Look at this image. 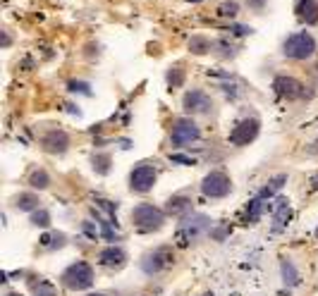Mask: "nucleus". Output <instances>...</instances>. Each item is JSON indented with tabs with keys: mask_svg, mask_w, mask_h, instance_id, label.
Here are the masks:
<instances>
[{
	"mask_svg": "<svg viewBox=\"0 0 318 296\" xmlns=\"http://www.w3.org/2000/svg\"><path fill=\"white\" fill-rule=\"evenodd\" d=\"M43 203L41 199L36 196L34 191H22V193H14L12 196V208L14 210H20V213H34V210H39Z\"/></svg>",
	"mask_w": 318,
	"mask_h": 296,
	"instance_id": "17",
	"label": "nucleus"
},
{
	"mask_svg": "<svg viewBox=\"0 0 318 296\" xmlns=\"http://www.w3.org/2000/svg\"><path fill=\"white\" fill-rule=\"evenodd\" d=\"M280 53H283L285 60L304 62V60H311L318 53V43L313 38V34H309V31H294V34H290L283 41Z\"/></svg>",
	"mask_w": 318,
	"mask_h": 296,
	"instance_id": "2",
	"label": "nucleus"
},
{
	"mask_svg": "<svg viewBox=\"0 0 318 296\" xmlns=\"http://www.w3.org/2000/svg\"><path fill=\"white\" fill-rule=\"evenodd\" d=\"M86 296H108V294H103V291H91V294H86Z\"/></svg>",
	"mask_w": 318,
	"mask_h": 296,
	"instance_id": "35",
	"label": "nucleus"
},
{
	"mask_svg": "<svg viewBox=\"0 0 318 296\" xmlns=\"http://www.w3.org/2000/svg\"><path fill=\"white\" fill-rule=\"evenodd\" d=\"M182 110L187 112L189 117H194V115H213L215 103L203 89H189L182 96Z\"/></svg>",
	"mask_w": 318,
	"mask_h": 296,
	"instance_id": "10",
	"label": "nucleus"
},
{
	"mask_svg": "<svg viewBox=\"0 0 318 296\" xmlns=\"http://www.w3.org/2000/svg\"><path fill=\"white\" fill-rule=\"evenodd\" d=\"M93 280H96V272H93V265L86 261H74L69 263L67 268L63 270L60 275V284L69 291H86L93 287Z\"/></svg>",
	"mask_w": 318,
	"mask_h": 296,
	"instance_id": "4",
	"label": "nucleus"
},
{
	"mask_svg": "<svg viewBox=\"0 0 318 296\" xmlns=\"http://www.w3.org/2000/svg\"><path fill=\"white\" fill-rule=\"evenodd\" d=\"M170 160H173V163H177V165H194V163H196V160L189 158V155H177V153H175V155H170Z\"/></svg>",
	"mask_w": 318,
	"mask_h": 296,
	"instance_id": "33",
	"label": "nucleus"
},
{
	"mask_svg": "<svg viewBox=\"0 0 318 296\" xmlns=\"http://www.w3.org/2000/svg\"><path fill=\"white\" fill-rule=\"evenodd\" d=\"M129 220L137 232L153 234V232H160V229L165 227L167 213H165V208H158V206H153V203H139V206L132 208Z\"/></svg>",
	"mask_w": 318,
	"mask_h": 296,
	"instance_id": "1",
	"label": "nucleus"
},
{
	"mask_svg": "<svg viewBox=\"0 0 318 296\" xmlns=\"http://www.w3.org/2000/svg\"><path fill=\"white\" fill-rule=\"evenodd\" d=\"M91 167H93V172H96V174L105 177V174L110 172V167H113V158H110V153L96 151V153H93V155H91Z\"/></svg>",
	"mask_w": 318,
	"mask_h": 296,
	"instance_id": "25",
	"label": "nucleus"
},
{
	"mask_svg": "<svg viewBox=\"0 0 318 296\" xmlns=\"http://www.w3.org/2000/svg\"><path fill=\"white\" fill-rule=\"evenodd\" d=\"M187 3H203V0H187Z\"/></svg>",
	"mask_w": 318,
	"mask_h": 296,
	"instance_id": "38",
	"label": "nucleus"
},
{
	"mask_svg": "<svg viewBox=\"0 0 318 296\" xmlns=\"http://www.w3.org/2000/svg\"><path fill=\"white\" fill-rule=\"evenodd\" d=\"M39 144L48 155H65L69 148V134L65 129H46Z\"/></svg>",
	"mask_w": 318,
	"mask_h": 296,
	"instance_id": "13",
	"label": "nucleus"
},
{
	"mask_svg": "<svg viewBox=\"0 0 318 296\" xmlns=\"http://www.w3.org/2000/svg\"><path fill=\"white\" fill-rule=\"evenodd\" d=\"M228 31L232 36H249V34H254V29L247 27V24H230Z\"/></svg>",
	"mask_w": 318,
	"mask_h": 296,
	"instance_id": "31",
	"label": "nucleus"
},
{
	"mask_svg": "<svg viewBox=\"0 0 318 296\" xmlns=\"http://www.w3.org/2000/svg\"><path fill=\"white\" fill-rule=\"evenodd\" d=\"M201 296H215V294H213V291H203V294H201Z\"/></svg>",
	"mask_w": 318,
	"mask_h": 296,
	"instance_id": "37",
	"label": "nucleus"
},
{
	"mask_svg": "<svg viewBox=\"0 0 318 296\" xmlns=\"http://www.w3.org/2000/svg\"><path fill=\"white\" fill-rule=\"evenodd\" d=\"M285 184H287V174H285V172L273 174V177H270L268 182L263 184V189L258 191V196H261V199H266V201H270L273 196H277V193L283 191Z\"/></svg>",
	"mask_w": 318,
	"mask_h": 296,
	"instance_id": "20",
	"label": "nucleus"
},
{
	"mask_svg": "<svg viewBox=\"0 0 318 296\" xmlns=\"http://www.w3.org/2000/svg\"><path fill=\"white\" fill-rule=\"evenodd\" d=\"M5 296H22V294H20V291H7Z\"/></svg>",
	"mask_w": 318,
	"mask_h": 296,
	"instance_id": "36",
	"label": "nucleus"
},
{
	"mask_svg": "<svg viewBox=\"0 0 318 296\" xmlns=\"http://www.w3.org/2000/svg\"><path fill=\"white\" fill-rule=\"evenodd\" d=\"M247 7H249L251 12L261 14L266 7H268V0H247Z\"/></svg>",
	"mask_w": 318,
	"mask_h": 296,
	"instance_id": "32",
	"label": "nucleus"
},
{
	"mask_svg": "<svg viewBox=\"0 0 318 296\" xmlns=\"http://www.w3.org/2000/svg\"><path fill=\"white\" fill-rule=\"evenodd\" d=\"M67 91L72 93V96H91V84L89 82H82V79H72V82L67 84Z\"/></svg>",
	"mask_w": 318,
	"mask_h": 296,
	"instance_id": "29",
	"label": "nucleus"
},
{
	"mask_svg": "<svg viewBox=\"0 0 318 296\" xmlns=\"http://www.w3.org/2000/svg\"><path fill=\"white\" fill-rule=\"evenodd\" d=\"M196 141H201V127L196 124V120L189 117V115L173 120V124H170V146L173 148L187 151Z\"/></svg>",
	"mask_w": 318,
	"mask_h": 296,
	"instance_id": "5",
	"label": "nucleus"
},
{
	"mask_svg": "<svg viewBox=\"0 0 318 296\" xmlns=\"http://www.w3.org/2000/svg\"><path fill=\"white\" fill-rule=\"evenodd\" d=\"M192 208H194V201H192V196H189L187 191L173 193V196L165 201L167 218H177V220H182V218H187V215L194 213Z\"/></svg>",
	"mask_w": 318,
	"mask_h": 296,
	"instance_id": "14",
	"label": "nucleus"
},
{
	"mask_svg": "<svg viewBox=\"0 0 318 296\" xmlns=\"http://www.w3.org/2000/svg\"><path fill=\"white\" fill-rule=\"evenodd\" d=\"M280 280H283V284L290 287V289H294V287L302 284V272H299V268L294 265L292 258H283V261H280Z\"/></svg>",
	"mask_w": 318,
	"mask_h": 296,
	"instance_id": "18",
	"label": "nucleus"
},
{
	"mask_svg": "<svg viewBox=\"0 0 318 296\" xmlns=\"http://www.w3.org/2000/svg\"><path fill=\"white\" fill-rule=\"evenodd\" d=\"M201 193L206 199H228L232 193V179L222 170H211L206 177L201 179Z\"/></svg>",
	"mask_w": 318,
	"mask_h": 296,
	"instance_id": "9",
	"label": "nucleus"
},
{
	"mask_svg": "<svg viewBox=\"0 0 318 296\" xmlns=\"http://www.w3.org/2000/svg\"><path fill=\"white\" fill-rule=\"evenodd\" d=\"M237 46L235 43H230L228 38H218L213 41V50H211V55H215L218 60H235L237 57Z\"/></svg>",
	"mask_w": 318,
	"mask_h": 296,
	"instance_id": "22",
	"label": "nucleus"
},
{
	"mask_svg": "<svg viewBox=\"0 0 318 296\" xmlns=\"http://www.w3.org/2000/svg\"><path fill=\"white\" fill-rule=\"evenodd\" d=\"M242 5H239V0H222L220 5H218V17H225V19H235L237 14H239Z\"/></svg>",
	"mask_w": 318,
	"mask_h": 296,
	"instance_id": "26",
	"label": "nucleus"
},
{
	"mask_svg": "<svg viewBox=\"0 0 318 296\" xmlns=\"http://www.w3.org/2000/svg\"><path fill=\"white\" fill-rule=\"evenodd\" d=\"M127 261H129V258H127V251H125V246H120V244H110V246L101 248L96 255V263L103 270H108V272L122 270L127 265Z\"/></svg>",
	"mask_w": 318,
	"mask_h": 296,
	"instance_id": "11",
	"label": "nucleus"
},
{
	"mask_svg": "<svg viewBox=\"0 0 318 296\" xmlns=\"http://www.w3.org/2000/svg\"><path fill=\"white\" fill-rule=\"evenodd\" d=\"M31 296H58L55 287L50 282H46V280H39V284H34V291H31Z\"/></svg>",
	"mask_w": 318,
	"mask_h": 296,
	"instance_id": "30",
	"label": "nucleus"
},
{
	"mask_svg": "<svg viewBox=\"0 0 318 296\" xmlns=\"http://www.w3.org/2000/svg\"><path fill=\"white\" fill-rule=\"evenodd\" d=\"M165 82L170 89H180L182 84H184V69L180 67V65H175V67H170L165 72Z\"/></svg>",
	"mask_w": 318,
	"mask_h": 296,
	"instance_id": "28",
	"label": "nucleus"
},
{
	"mask_svg": "<svg viewBox=\"0 0 318 296\" xmlns=\"http://www.w3.org/2000/svg\"><path fill=\"white\" fill-rule=\"evenodd\" d=\"M27 184L34 189V191H46L53 186V177L48 174L46 167H31V172L27 174Z\"/></svg>",
	"mask_w": 318,
	"mask_h": 296,
	"instance_id": "19",
	"label": "nucleus"
},
{
	"mask_svg": "<svg viewBox=\"0 0 318 296\" xmlns=\"http://www.w3.org/2000/svg\"><path fill=\"white\" fill-rule=\"evenodd\" d=\"M158 182V165L153 160H139L137 165L129 170V177H127V184H129L132 193H139L144 196L156 186Z\"/></svg>",
	"mask_w": 318,
	"mask_h": 296,
	"instance_id": "7",
	"label": "nucleus"
},
{
	"mask_svg": "<svg viewBox=\"0 0 318 296\" xmlns=\"http://www.w3.org/2000/svg\"><path fill=\"white\" fill-rule=\"evenodd\" d=\"M316 236H318V232H316Z\"/></svg>",
	"mask_w": 318,
	"mask_h": 296,
	"instance_id": "39",
	"label": "nucleus"
},
{
	"mask_svg": "<svg viewBox=\"0 0 318 296\" xmlns=\"http://www.w3.org/2000/svg\"><path fill=\"white\" fill-rule=\"evenodd\" d=\"M173 265H175V251L170 246L151 248L139 258V268H141V272L146 277H158L163 272H167Z\"/></svg>",
	"mask_w": 318,
	"mask_h": 296,
	"instance_id": "6",
	"label": "nucleus"
},
{
	"mask_svg": "<svg viewBox=\"0 0 318 296\" xmlns=\"http://www.w3.org/2000/svg\"><path fill=\"white\" fill-rule=\"evenodd\" d=\"M258 134H261V120L256 115H247V117H239L235 122V127L230 129L228 141L237 148H242V146L254 144Z\"/></svg>",
	"mask_w": 318,
	"mask_h": 296,
	"instance_id": "8",
	"label": "nucleus"
},
{
	"mask_svg": "<svg viewBox=\"0 0 318 296\" xmlns=\"http://www.w3.org/2000/svg\"><path fill=\"white\" fill-rule=\"evenodd\" d=\"M273 91H275L280 98H285V101H302V98H306L304 84L299 82V79H294V76H287V74H277L275 79H273Z\"/></svg>",
	"mask_w": 318,
	"mask_h": 296,
	"instance_id": "12",
	"label": "nucleus"
},
{
	"mask_svg": "<svg viewBox=\"0 0 318 296\" xmlns=\"http://www.w3.org/2000/svg\"><path fill=\"white\" fill-rule=\"evenodd\" d=\"M211 232H213V220L203 213H192L182 218L177 225V241L182 246H192V244H199Z\"/></svg>",
	"mask_w": 318,
	"mask_h": 296,
	"instance_id": "3",
	"label": "nucleus"
},
{
	"mask_svg": "<svg viewBox=\"0 0 318 296\" xmlns=\"http://www.w3.org/2000/svg\"><path fill=\"white\" fill-rule=\"evenodd\" d=\"M39 244H41L43 251H58V248H63L65 244H67V236H65L63 232H53V229H50V232H46V234L41 236Z\"/></svg>",
	"mask_w": 318,
	"mask_h": 296,
	"instance_id": "24",
	"label": "nucleus"
},
{
	"mask_svg": "<svg viewBox=\"0 0 318 296\" xmlns=\"http://www.w3.org/2000/svg\"><path fill=\"white\" fill-rule=\"evenodd\" d=\"M144 296H146V294H144Z\"/></svg>",
	"mask_w": 318,
	"mask_h": 296,
	"instance_id": "40",
	"label": "nucleus"
},
{
	"mask_svg": "<svg viewBox=\"0 0 318 296\" xmlns=\"http://www.w3.org/2000/svg\"><path fill=\"white\" fill-rule=\"evenodd\" d=\"M270 210H273V227H270V232H273V234H280V232L290 225V218H292L290 201L285 199V196H280V199L275 201V206L270 208Z\"/></svg>",
	"mask_w": 318,
	"mask_h": 296,
	"instance_id": "15",
	"label": "nucleus"
},
{
	"mask_svg": "<svg viewBox=\"0 0 318 296\" xmlns=\"http://www.w3.org/2000/svg\"><path fill=\"white\" fill-rule=\"evenodd\" d=\"M268 206H270V201H266V199H261V196H256V199H251L249 203H247V210H244V218L249 222H258L261 220V215L268 210Z\"/></svg>",
	"mask_w": 318,
	"mask_h": 296,
	"instance_id": "23",
	"label": "nucleus"
},
{
	"mask_svg": "<svg viewBox=\"0 0 318 296\" xmlns=\"http://www.w3.org/2000/svg\"><path fill=\"white\" fill-rule=\"evenodd\" d=\"M306 155H311V158H313V155H318V139L313 141L311 146H309V148H306Z\"/></svg>",
	"mask_w": 318,
	"mask_h": 296,
	"instance_id": "34",
	"label": "nucleus"
},
{
	"mask_svg": "<svg viewBox=\"0 0 318 296\" xmlns=\"http://www.w3.org/2000/svg\"><path fill=\"white\" fill-rule=\"evenodd\" d=\"M29 222L34 225V227H41V229H48L50 225H53V218H50V213L46 210V208H39V210H34V213L29 215Z\"/></svg>",
	"mask_w": 318,
	"mask_h": 296,
	"instance_id": "27",
	"label": "nucleus"
},
{
	"mask_svg": "<svg viewBox=\"0 0 318 296\" xmlns=\"http://www.w3.org/2000/svg\"><path fill=\"white\" fill-rule=\"evenodd\" d=\"M187 48H189V53L192 55H211V50H213V41L208 38V36H203V34H196V36H192L189 38V43H187Z\"/></svg>",
	"mask_w": 318,
	"mask_h": 296,
	"instance_id": "21",
	"label": "nucleus"
},
{
	"mask_svg": "<svg viewBox=\"0 0 318 296\" xmlns=\"http://www.w3.org/2000/svg\"><path fill=\"white\" fill-rule=\"evenodd\" d=\"M294 14L299 22H304L309 27L318 24V0H297L294 3Z\"/></svg>",
	"mask_w": 318,
	"mask_h": 296,
	"instance_id": "16",
	"label": "nucleus"
}]
</instances>
